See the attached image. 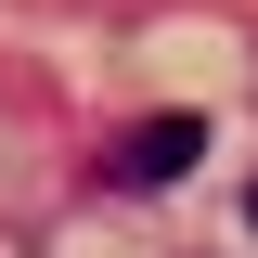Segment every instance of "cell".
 Here are the masks:
<instances>
[{
    "mask_svg": "<svg viewBox=\"0 0 258 258\" xmlns=\"http://www.w3.org/2000/svg\"><path fill=\"white\" fill-rule=\"evenodd\" d=\"M194 155H207V116H142L116 155H103V181H129V194H168Z\"/></svg>",
    "mask_w": 258,
    "mask_h": 258,
    "instance_id": "obj_1",
    "label": "cell"
},
{
    "mask_svg": "<svg viewBox=\"0 0 258 258\" xmlns=\"http://www.w3.org/2000/svg\"><path fill=\"white\" fill-rule=\"evenodd\" d=\"M245 220H258V194H245Z\"/></svg>",
    "mask_w": 258,
    "mask_h": 258,
    "instance_id": "obj_2",
    "label": "cell"
}]
</instances>
